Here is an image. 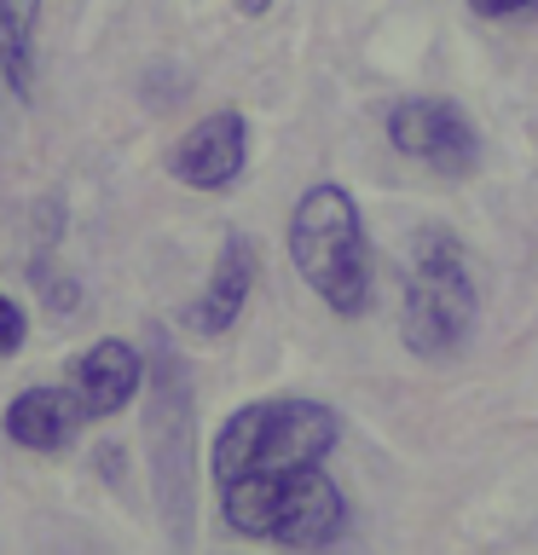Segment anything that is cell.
Instances as JSON below:
<instances>
[{
  "label": "cell",
  "mask_w": 538,
  "mask_h": 555,
  "mask_svg": "<svg viewBox=\"0 0 538 555\" xmlns=\"http://www.w3.org/2000/svg\"><path fill=\"white\" fill-rule=\"evenodd\" d=\"M220 515L232 532L267 538V544H284V550H330L347 532V498L324 475V463L226 480Z\"/></svg>",
  "instance_id": "cell-2"
},
{
  "label": "cell",
  "mask_w": 538,
  "mask_h": 555,
  "mask_svg": "<svg viewBox=\"0 0 538 555\" xmlns=\"http://www.w3.org/2000/svg\"><path fill=\"white\" fill-rule=\"evenodd\" d=\"M267 7H272V0H238V12H243V17H260Z\"/></svg>",
  "instance_id": "cell-14"
},
{
  "label": "cell",
  "mask_w": 538,
  "mask_h": 555,
  "mask_svg": "<svg viewBox=\"0 0 538 555\" xmlns=\"http://www.w3.org/2000/svg\"><path fill=\"white\" fill-rule=\"evenodd\" d=\"M255 272H260V255H255V243L232 232L220 243V255H215V272H208V284L203 295L180 312V324L191 330V336H203V341H215L226 336L238 319H243V301H249V289H255Z\"/></svg>",
  "instance_id": "cell-8"
},
{
  "label": "cell",
  "mask_w": 538,
  "mask_h": 555,
  "mask_svg": "<svg viewBox=\"0 0 538 555\" xmlns=\"http://www.w3.org/2000/svg\"><path fill=\"white\" fill-rule=\"evenodd\" d=\"M93 423L87 416V405L76 399V388H24V393H12V405L0 411V428H7V440L12 446H24V451H41V457H52V451H64V446H76V434Z\"/></svg>",
  "instance_id": "cell-9"
},
{
  "label": "cell",
  "mask_w": 538,
  "mask_h": 555,
  "mask_svg": "<svg viewBox=\"0 0 538 555\" xmlns=\"http://www.w3.org/2000/svg\"><path fill=\"white\" fill-rule=\"evenodd\" d=\"M388 139H394V151L417 156L423 168L446 173V180H463V173H475V163H481V133L469 128V116L451 99H406V104H394Z\"/></svg>",
  "instance_id": "cell-5"
},
{
  "label": "cell",
  "mask_w": 538,
  "mask_h": 555,
  "mask_svg": "<svg viewBox=\"0 0 538 555\" xmlns=\"http://www.w3.org/2000/svg\"><path fill=\"white\" fill-rule=\"evenodd\" d=\"M249 163V121L238 111H215L174 145V180L191 191H232Z\"/></svg>",
  "instance_id": "cell-6"
},
{
  "label": "cell",
  "mask_w": 538,
  "mask_h": 555,
  "mask_svg": "<svg viewBox=\"0 0 538 555\" xmlns=\"http://www.w3.org/2000/svg\"><path fill=\"white\" fill-rule=\"evenodd\" d=\"M481 17H527V12H538V0H469Z\"/></svg>",
  "instance_id": "cell-13"
},
{
  "label": "cell",
  "mask_w": 538,
  "mask_h": 555,
  "mask_svg": "<svg viewBox=\"0 0 538 555\" xmlns=\"http://www.w3.org/2000/svg\"><path fill=\"white\" fill-rule=\"evenodd\" d=\"M24 336H29V312H24V301L0 289V359H12L17 347H24Z\"/></svg>",
  "instance_id": "cell-11"
},
{
  "label": "cell",
  "mask_w": 538,
  "mask_h": 555,
  "mask_svg": "<svg viewBox=\"0 0 538 555\" xmlns=\"http://www.w3.org/2000/svg\"><path fill=\"white\" fill-rule=\"evenodd\" d=\"M342 440L336 411L319 399H255L232 411L208 446V475L215 486L243 475H278V468H307L324 463L330 446Z\"/></svg>",
  "instance_id": "cell-3"
},
{
  "label": "cell",
  "mask_w": 538,
  "mask_h": 555,
  "mask_svg": "<svg viewBox=\"0 0 538 555\" xmlns=\"http://www.w3.org/2000/svg\"><path fill=\"white\" fill-rule=\"evenodd\" d=\"M35 284H41V301H47L52 312H76V307H81V284H76V278L35 267Z\"/></svg>",
  "instance_id": "cell-12"
},
{
  "label": "cell",
  "mask_w": 538,
  "mask_h": 555,
  "mask_svg": "<svg viewBox=\"0 0 538 555\" xmlns=\"http://www.w3.org/2000/svg\"><path fill=\"white\" fill-rule=\"evenodd\" d=\"M290 260L336 319H359L371 307V243H364L359 203L336 180L307 185L290 208Z\"/></svg>",
  "instance_id": "cell-1"
},
{
  "label": "cell",
  "mask_w": 538,
  "mask_h": 555,
  "mask_svg": "<svg viewBox=\"0 0 538 555\" xmlns=\"http://www.w3.org/2000/svg\"><path fill=\"white\" fill-rule=\"evenodd\" d=\"M35 35H41V0H0V81L17 99L35 93Z\"/></svg>",
  "instance_id": "cell-10"
},
{
  "label": "cell",
  "mask_w": 538,
  "mask_h": 555,
  "mask_svg": "<svg viewBox=\"0 0 538 555\" xmlns=\"http://www.w3.org/2000/svg\"><path fill=\"white\" fill-rule=\"evenodd\" d=\"M475 307L481 295H475V272H469L463 243L446 225H423L411 237V267H406V319H399L406 347L423 359L458 353L469 324H475Z\"/></svg>",
  "instance_id": "cell-4"
},
{
  "label": "cell",
  "mask_w": 538,
  "mask_h": 555,
  "mask_svg": "<svg viewBox=\"0 0 538 555\" xmlns=\"http://www.w3.org/2000/svg\"><path fill=\"white\" fill-rule=\"evenodd\" d=\"M139 382H145V359H139V347L121 341V336H99L93 347H81V353L69 359V388H76V399L87 405L93 423L128 411Z\"/></svg>",
  "instance_id": "cell-7"
}]
</instances>
